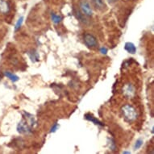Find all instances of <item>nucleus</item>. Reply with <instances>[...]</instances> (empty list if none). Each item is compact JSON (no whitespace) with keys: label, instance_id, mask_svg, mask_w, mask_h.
<instances>
[{"label":"nucleus","instance_id":"7","mask_svg":"<svg viewBox=\"0 0 154 154\" xmlns=\"http://www.w3.org/2000/svg\"><path fill=\"white\" fill-rule=\"evenodd\" d=\"M124 49L131 54H135L137 53V47L132 42H126L124 45Z\"/></svg>","mask_w":154,"mask_h":154},{"label":"nucleus","instance_id":"19","mask_svg":"<svg viewBox=\"0 0 154 154\" xmlns=\"http://www.w3.org/2000/svg\"><path fill=\"white\" fill-rule=\"evenodd\" d=\"M122 153H124V154H130L131 153V152L130 151H124Z\"/></svg>","mask_w":154,"mask_h":154},{"label":"nucleus","instance_id":"8","mask_svg":"<svg viewBox=\"0 0 154 154\" xmlns=\"http://www.w3.org/2000/svg\"><path fill=\"white\" fill-rule=\"evenodd\" d=\"M92 3L97 10L103 11L106 8V4L103 0H92Z\"/></svg>","mask_w":154,"mask_h":154},{"label":"nucleus","instance_id":"3","mask_svg":"<svg viewBox=\"0 0 154 154\" xmlns=\"http://www.w3.org/2000/svg\"><path fill=\"white\" fill-rule=\"evenodd\" d=\"M84 42L86 45L90 48H95L99 46L97 38L91 33H86L84 35Z\"/></svg>","mask_w":154,"mask_h":154},{"label":"nucleus","instance_id":"4","mask_svg":"<svg viewBox=\"0 0 154 154\" xmlns=\"http://www.w3.org/2000/svg\"><path fill=\"white\" fill-rule=\"evenodd\" d=\"M79 7H80V10L82 13L86 16L91 17L93 15V10L91 8V4L87 0H81L79 3Z\"/></svg>","mask_w":154,"mask_h":154},{"label":"nucleus","instance_id":"9","mask_svg":"<svg viewBox=\"0 0 154 154\" xmlns=\"http://www.w3.org/2000/svg\"><path fill=\"white\" fill-rule=\"evenodd\" d=\"M85 118H86V119L89 120V121L92 122V123L95 124V125H99V126L102 127L104 126V124H103L101 121H99V119H96L95 117H94L93 116H91L90 114H86V115H85Z\"/></svg>","mask_w":154,"mask_h":154},{"label":"nucleus","instance_id":"13","mask_svg":"<svg viewBox=\"0 0 154 154\" xmlns=\"http://www.w3.org/2000/svg\"><path fill=\"white\" fill-rule=\"evenodd\" d=\"M107 143H108L109 148L112 150V151H115L116 149V142L112 138H109L107 140Z\"/></svg>","mask_w":154,"mask_h":154},{"label":"nucleus","instance_id":"17","mask_svg":"<svg viewBox=\"0 0 154 154\" xmlns=\"http://www.w3.org/2000/svg\"><path fill=\"white\" fill-rule=\"evenodd\" d=\"M107 52H108V49H107V48H106V47H101L100 48V53H102V54H103V55H106V53H107Z\"/></svg>","mask_w":154,"mask_h":154},{"label":"nucleus","instance_id":"18","mask_svg":"<svg viewBox=\"0 0 154 154\" xmlns=\"http://www.w3.org/2000/svg\"><path fill=\"white\" fill-rule=\"evenodd\" d=\"M107 1H108L110 3H115L117 2V0H107Z\"/></svg>","mask_w":154,"mask_h":154},{"label":"nucleus","instance_id":"6","mask_svg":"<svg viewBox=\"0 0 154 154\" xmlns=\"http://www.w3.org/2000/svg\"><path fill=\"white\" fill-rule=\"evenodd\" d=\"M10 11V6L6 0H0V13L8 14Z\"/></svg>","mask_w":154,"mask_h":154},{"label":"nucleus","instance_id":"5","mask_svg":"<svg viewBox=\"0 0 154 154\" xmlns=\"http://www.w3.org/2000/svg\"><path fill=\"white\" fill-rule=\"evenodd\" d=\"M123 94L127 99H131L136 94V89L131 83H127L123 87Z\"/></svg>","mask_w":154,"mask_h":154},{"label":"nucleus","instance_id":"2","mask_svg":"<svg viewBox=\"0 0 154 154\" xmlns=\"http://www.w3.org/2000/svg\"><path fill=\"white\" fill-rule=\"evenodd\" d=\"M27 119H23L17 125V131L20 134H30L32 132V128Z\"/></svg>","mask_w":154,"mask_h":154},{"label":"nucleus","instance_id":"10","mask_svg":"<svg viewBox=\"0 0 154 154\" xmlns=\"http://www.w3.org/2000/svg\"><path fill=\"white\" fill-rule=\"evenodd\" d=\"M4 75L8 78L9 80L12 82H16L20 80V78H19V76H17L16 74H14V73H11L9 71H6L4 72Z\"/></svg>","mask_w":154,"mask_h":154},{"label":"nucleus","instance_id":"12","mask_svg":"<svg viewBox=\"0 0 154 154\" xmlns=\"http://www.w3.org/2000/svg\"><path fill=\"white\" fill-rule=\"evenodd\" d=\"M23 20H24V17H23V16H20V17L18 19L17 22L15 23V28H14V31H15V32H17V31L21 28V26L23 24Z\"/></svg>","mask_w":154,"mask_h":154},{"label":"nucleus","instance_id":"15","mask_svg":"<svg viewBox=\"0 0 154 154\" xmlns=\"http://www.w3.org/2000/svg\"><path fill=\"white\" fill-rule=\"evenodd\" d=\"M143 144H144L143 140L142 139L137 140V141H136V143H135V144H134V149H135V150H138V149H140V148H141Z\"/></svg>","mask_w":154,"mask_h":154},{"label":"nucleus","instance_id":"14","mask_svg":"<svg viewBox=\"0 0 154 154\" xmlns=\"http://www.w3.org/2000/svg\"><path fill=\"white\" fill-rule=\"evenodd\" d=\"M28 56H29V57L33 62H35V61H37L39 60V55H38V53H36V52L28 53Z\"/></svg>","mask_w":154,"mask_h":154},{"label":"nucleus","instance_id":"11","mask_svg":"<svg viewBox=\"0 0 154 154\" xmlns=\"http://www.w3.org/2000/svg\"><path fill=\"white\" fill-rule=\"evenodd\" d=\"M51 20L53 22V23H55V24H58L61 22L62 20V17H61V15H57V14H56V13H51Z\"/></svg>","mask_w":154,"mask_h":154},{"label":"nucleus","instance_id":"16","mask_svg":"<svg viewBox=\"0 0 154 154\" xmlns=\"http://www.w3.org/2000/svg\"><path fill=\"white\" fill-rule=\"evenodd\" d=\"M60 128V125H59L57 123H56V124H53V126L50 129V133H54V132H56V131H57V129Z\"/></svg>","mask_w":154,"mask_h":154},{"label":"nucleus","instance_id":"1","mask_svg":"<svg viewBox=\"0 0 154 154\" xmlns=\"http://www.w3.org/2000/svg\"><path fill=\"white\" fill-rule=\"evenodd\" d=\"M121 111L124 119L128 122H133L137 119V110L130 104H126L124 106H122Z\"/></svg>","mask_w":154,"mask_h":154}]
</instances>
